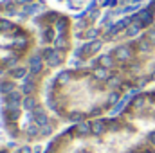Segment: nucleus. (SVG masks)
<instances>
[{
    "label": "nucleus",
    "mask_w": 155,
    "mask_h": 153,
    "mask_svg": "<svg viewBox=\"0 0 155 153\" xmlns=\"http://www.w3.org/2000/svg\"><path fill=\"white\" fill-rule=\"evenodd\" d=\"M132 92L108 69L88 61L69 63L51 77L45 103L65 126L110 115Z\"/></svg>",
    "instance_id": "nucleus-3"
},
{
    "label": "nucleus",
    "mask_w": 155,
    "mask_h": 153,
    "mask_svg": "<svg viewBox=\"0 0 155 153\" xmlns=\"http://www.w3.org/2000/svg\"><path fill=\"white\" fill-rule=\"evenodd\" d=\"M35 45L36 33L27 22L0 15V74L24 61Z\"/></svg>",
    "instance_id": "nucleus-5"
},
{
    "label": "nucleus",
    "mask_w": 155,
    "mask_h": 153,
    "mask_svg": "<svg viewBox=\"0 0 155 153\" xmlns=\"http://www.w3.org/2000/svg\"><path fill=\"white\" fill-rule=\"evenodd\" d=\"M92 61L108 69L132 94L155 86V22L139 34L105 49Z\"/></svg>",
    "instance_id": "nucleus-4"
},
{
    "label": "nucleus",
    "mask_w": 155,
    "mask_h": 153,
    "mask_svg": "<svg viewBox=\"0 0 155 153\" xmlns=\"http://www.w3.org/2000/svg\"><path fill=\"white\" fill-rule=\"evenodd\" d=\"M27 24L36 33V45L24 61L0 74V122L16 144H47L65 128L47 108L45 92L51 77L71 63L74 18L51 5Z\"/></svg>",
    "instance_id": "nucleus-1"
},
{
    "label": "nucleus",
    "mask_w": 155,
    "mask_h": 153,
    "mask_svg": "<svg viewBox=\"0 0 155 153\" xmlns=\"http://www.w3.org/2000/svg\"><path fill=\"white\" fill-rule=\"evenodd\" d=\"M43 153H155V86L132 94L117 114L65 126Z\"/></svg>",
    "instance_id": "nucleus-2"
},
{
    "label": "nucleus",
    "mask_w": 155,
    "mask_h": 153,
    "mask_svg": "<svg viewBox=\"0 0 155 153\" xmlns=\"http://www.w3.org/2000/svg\"><path fill=\"white\" fill-rule=\"evenodd\" d=\"M153 0H49L52 7H58L71 16L81 15L85 11H107V9H130L144 7Z\"/></svg>",
    "instance_id": "nucleus-6"
}]
</instances>
